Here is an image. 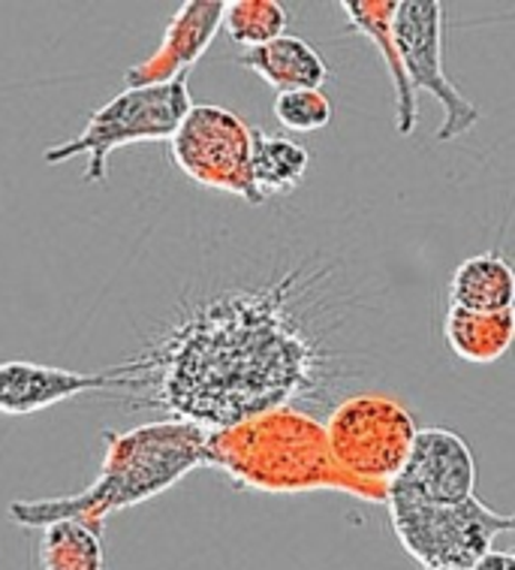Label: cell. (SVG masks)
Instances as JSON below:
<instances>
[{
	"mask_svg": "<svg viewBox=\"0 0 515 570\" xmlns=\"http://www.w3.org/2000/svg\"><path fill=\"white\" fill-rule=\"evenodd\" d=\"M340 263L289 250L220 269L178 296L139 351L109 365L127 405L227 429L275 407L329 414L372 374Z\"/></svg>",
	"mask_w": 515,
	"mask_h": 570,
	"instance_id": "obj_1",
	"label": "cell"
},
{
	"mask_svg": "<svg viewBox=\"0 0 515 570\" xmlns=\"http://www.w3.org/2000/svg\"><path fill=\"white\" fill-rule=\"evenodd\" d=\"M106 456L100 478L76 495L12 501L10 519L24 529L52 522L103 525L109 513L136 508L160 495L206 462L208 429L187 420H155L130 432H103Z\"/></svg>",
	"mask_w": 515,
	"mask_h": 570,
	"instance_id": "obj_2",
	"label": "cell"
},
{
	"mask_svg": "<svg viewBox=\"0 0 515 570\" xmlns=\"http://www.w3.org/2000/svg\"><path fill=\"white\" fill-rule=\"evenodd\" d=\"M236 487L254 492L335 489L362 501L386 504V495L344 474L331 459L323 420L299 407H275L227 429H208L206 462Z\"/></svg>",
	"mask_w": 515,
	"mask_h": 570,
	"instance_id": "obj_3",
	"label": "cell"
},
{
	"mask_svg": "<svg viewBox=\"0 0 515 570\" xmlns=\"http://www.w3.org/2000/svg\"><path fill=\"white\" fill-rule=\"evenodd\" d=\"M194 97L187 76L176 82L148 85V88H125L112 100L91 115L82 134L72 136L61 146L46 148V164H67L72 157H88L85 185H100L109 176V157L115 148L130 142H160L172 139L178 125L190 112Z\"/></svg>",
	"mask_w": 515,
	"mask_h": 570,
	"instance_id": "obj_4",
	"label": "cell"
},
{
	"mask_svg": "<svg viewBox=\"0 0 515 570\" xmlns=\"http://www.w3.org/2000/svg\"><path fill=\"white\" fill-rule=\"evenodd\" d=\"M386 504L402 547L423 568L471 570L485 552L495 550L497 534L515 529L509 513L492 510L476 495L462 504H428L389 483Z\"/></svg>",
	"mask_w": 515,
	"mask_h": 570,
	"instance_id": "obj_5",
	"label": "cell"
},
{
	"mask_svg": "<svg viewBox=\"0 0 515 570\" xmlns=\"http://www.w3.org/2000/svg\"><path fill=\"white\" fill-rule=\"evenodd\" d=\"M323 429L340 471L386 495L407 459L416 420L392 395L353 393L331 407Z\"/></svg>",
	"mask_w": 515,
	"mask_h": 570,
	"instance_id": "obj_6",
	"label": "cell"
},
{
	"mask_svg": "<svg viewBox=\"0 0 515 570\" xmlns=\"http://www.w3.org/2000/svg\"><path fill=\"white\" fill-rule=\"evenodd\" d=\"M250 130L254 127L227 106L194 104L169 139L172 160L196 185L266 206L250 176Z\"/></svg>",
	"mask_w": 515,
	"mask_h": 570,
	"instance_id": "obj_7",
	"label": "cell"
},
{
	"mask_svg": "<svg viewBox=\"0 0 515 570\" xmlns=\"http://www.w3.org/2000/svg\"><path fill=\"white\" fill-rule=\"evenodd\" d=\"M392 33L410 91L432 94L444 106V125L437 130V139L453 142L458 136L471 134L479 121V109L446 76L444 7L437 0H398Z\"/></svg>",
	"mask_w": 515,
	"mask_h": 570,
	"instance_id": "obj_8",
	"label": "cell"
},
{
	"mask_svg": "<svg viewBox=\"0 0 515 570\" xmlns=\"http://www.w3.org/2000/svg\"><path fill=\"white\" fill-rule=\"evenodd\" d=\"M392 483L428 504H462L476 487L474 450L449 429H416L407 459Z\"/></svg>",
	"mask_w": 515,
	"mask_h": 570,
	"instance_id": "obj_9",
	"label": "cell"
},
{
	"mask_svg": "<svg viewBox=\"0 0 515 570\" xmlns=\"http://www.w3.org/2000/svg\"><path fill=\"white\" fill-rule=\"evenodd\" d=\"M125 377L112 368L72 372L40 363H0V414L31 416L79 393H121Z\"/></svg>",
	"mask_w": 515,
	"mask_h": 570,
	"instance_id": "obj_10",
	"label": "cell"
},
{
	"mask_svg": "<svg viewBox=\"0 0 515 570\" xmlns=\"http://www.w3.org/2000/svg\"><path fill=\"white\" fill-rule=\"evenodd\" d=\"M224 7H227L224 0H187V3H181L172 21L166 24L157 52L125 73L127 88L166 85L176 82L178 76H187V70L208 52V46L220 31Z\"/></svg>",
	"mask_w": 515,
	"mask_h": 570,
	"instance_id": "obj_11",
	"label": "cell"
},
{
	"mask_svg": "<svg viewBox=\"0 0 515 570\" xmlns=\"http://www.w3.org/2000/svg\"><path fill=\"white\" fill-rule=\"evenodd\" d=\"M238 67L257 73L275 91H323L329 79V63L308 40L280 33L266 46L238 55Z\"/></svg>",
	"mask_w": 515,
	"mask_h": 570,
	"instance_id": "obj_12",
	"label": "cell"
},
{
	"mask_svg": "<svg viewBox=\"0 0 515 570\" xmlns=\"http://www.w3.org/2000/svg\"><path fill=\"white\" fill-rule=\"evenodd\" d=\"M395 10H398V0H344L340 3V12L347 16L353 31L368 37L380 49V61L395 88V127L402 136H410L416 130V94L404 79L398 49H395V33H392Z\"/></svg>",
	"mask_w": 515,
	"mask_h": 570,
	"instance_id": "obj_13",
	"label": "cell"
},
{
	"mask_svg": "<svg viewBox=\"0 0 515 570\" xmlns=\"http://www.w3.org/2000/svg\"><path fill=\"white\" fill-rule=\"evenodd\" d=\"M515 275L501 250H485L458 263L449 281V305L467 312H513Z\"/></svg>",
	"mask_w": 515,
	"mask_h": 570,
	"instance_id": "obj_14",
	"label": "cell"
},
{
	"mask_svg": "<svg viewBox=\"0 0 515 570\" xmlns=\"http://www.w3.org/2000/svg\"><path fill=\"white\" fill-rule=\"evenodd\" d=\"M444 335L449 351L464 363L488 365L501 360L515 338L513 312H467V308H446Z\"/></svg>",
	"mask_w": 515,
	"mask_h": 570,
	"instance_id": "obj_15",
	"label": "cell"
},
{
	"mask_svg": "<svg viewBox=\"0 0 515 570\" xmlns=\"http://www.w3.org/2000/svg\"><path fill=\"white\" fill-rule=\"evenodd\" d=\"M308 148L287 136H271L266 130H250V176L259 197H289L308 176Z\"/></svg>",
	"mask_w": 515,
	"mask_h": 570,
	"instance_id": "obj_16",
	"label": "cell"
},
{
	"mask_svg": "<svg viewBox=\"0 0 515 570\" xmlns=\"http://www.w3.org/2000/svg\"><path fill=\"white\" fill-rule=\"evenodd\" d=\"M103 525L52 522L42 529L40 570H103Z\"/></svg>",
	"mask_w": 515,
	"mask_h": 570,
	"instance_id": "obj_17",
	"label": "cell"
},
{
	"mask_svg": "<svg viewBox=\"0 0 515 570\" xmlns=\"http://www.w3.org/2000/svg\"><path fill=\"white\" fill-rule=\"evenodd\" d=\"M220 28L248 52L287 31V7L278 0H232L224 7Z\"/></svg>",
	"mask_w": 515,
	"mask_h": 570,
	"instance_id": "obj_18",
	"label": "cell"
},
{
	"mask_svg": "<svg viewBox=\"0 0 515 570\" xmlns=\"http://www.w3.org/2000/svg\"><path fill=\"white\" fill-rule=\"evenodd\" d=\"M271 109L289 134H314L331 121V100L323 91H280Z\"/></svg>",
	"mask_w": 515,
	"mask_h": 570,
	"instance_id": "obj_19",
	"label": "cell"
},
{
	"mask_svg": "<svg viewBox=\"0 0 515 570\" xmlns=\"http://www.w3.org/2000/svg\"><path fill=\"white\" fill-rule=\"evenodd\" d=\"M471 570H515V556L513 552H485L483 559L476 561Z\"/></svg>",
	"mask_w": 515,
	"mask_h": 570,
	"instance_id": "obj_20",
	"label": "cell"
},
{
	"mask_svg": "<svg viewBox=\"0 0 515 570\" xmlns=\"http://www.w3.org/2000/svg\"><path fill=\"white\" fill-rule=\"evenodd\" d=\"M423 570H458V568H423Z\"/></svg>",
	"mask_w": 515,
	"mask_h": 570,
	"instance_id": "obj_21",
	"label": "cell"
}]
</instances>
